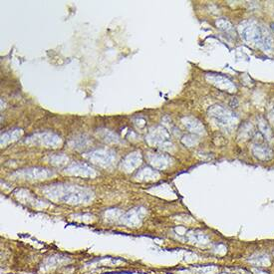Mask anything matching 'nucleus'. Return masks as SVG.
Returning <instances> with one entry per match:
<instances>
[{
	"instance_id": "nucleus-6",
	"label": "nucleus",
	"mask_w": 274,
	"mask_h": 274,
	"mask_svg": "<svg viewBox=\"0 0 274 274\" xmlns=\"http://www.w3.org/2000/svg\"><path fill=\"white\" fill-rule=\"evenodd\" d=\"M268 118H269V121H270V122L272 123V125L274 126V105L271 106L270 110H269Z\"/></svg>"
},
{
	"instance_id": "nucleus-2",
	"label": "nucleus",
	"mask_w": 274,
	"mask_h": 274,
	"mask_svg": "<svg viewBox=\"0 0 274 274\" xmlns=\"http://www.w3.org/2000/svg\"><path fill=\"white\" fill-rule=\"evenodd\" d=\"M251 152H252L254 157L262 160H270L273 155L272 150L265 144L264 137L261 135L260 139H258V134H256L253 138V143L251 145Z\"/></svg>"
},
{
	"instance_id": "nucleus-5",
	"label": "nucleus",
	"mask_w": 274,
	"mask_h": 274,
	"mask_svg": "<svg viewBox=\"0 0 274 274\" xmlns=\"http://www.w3.org/2000/svg\"><path fill=\"white\" fill-rule=\"evenodd\" d=\"M242 132H239L241 135V137H242V140H246L248 139L249 137H251V135L253 134V128H252V125L251 124H248V123H246V124H244L242 126V129H241Z\"/></svg>"
},
{
	"instance_id": "nucleus-3",
	"label": "nucleus",
	"mask_w": 274,
	"mask_h": 274,
	"mask_svg": "<svg viewBox=\"0 0 274 274\" xmlns=\"http://www.w3.org/2000/svg\"><path fill=\"white\" fill-rule=\"evenodd\" d=\"M215 117L218 120L219 124L226 128H232L237 123V118L235 116L220 108H218V110H217Z\"/></svg>"
},
{
	"instance_id": "nucleus-1",
	"label": "nucleus",
	"mask_w": 274,
	"mask_h": 274,
	"mask_svg": "<svg viewBox=\"0 0 274 274\" xmlns=\"http://www.w3.org/2000/svg\"><path fill=\"white\" fill-rule=\"evenodd\" d=\"M241 38L247 44L257 47L265 53L274 51V39L269 30L257 21H243L238 27Z\"/></svg>"
},
{
	"instance_id": "nucleus-4",
	"label": "nucleus",
	"mask_w": 274,
	"mask_h": 274,
	"mask_svg": "<svg viewBox=\"0 0 274 274\" xmlns=\"http://www.w3.org/2000/svg\"><path fill=\"white\" fill-rule=\"evenodd\" d=\"M258 127L259 131H260V134L264 137L265 141H267L268 143H272L274 140V135L270 129V127H269V125L267 124V122L263 118H260L258 120Z\"/></svg>"
}]
</instances>
